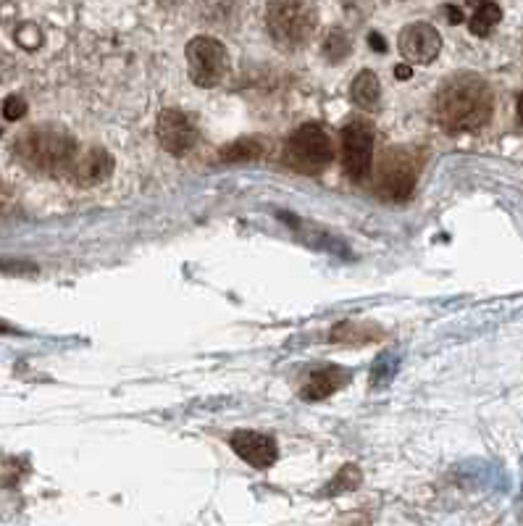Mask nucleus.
I'll list each match as a JSON object with an SVG mask.
<instances>
[{"mask_svg": "<svg viewBox=\"0 0 523 526\" xmlns=\"http://www.w3.org/2000/svg\"><path fill=\"white\" fill-rule=\"evenodd\" d=\"M495 111V93L484 77L460 72L447 77L434 98V116L447 132H476L487 127Z\"/></svg>", "mask_w": 523, "mask_h": 526, "instance_id": "1", "label": "nucleus"}, {"mask_svg": "<svg viewBox=\"0 0 523 526\" xmlns=\"http://www.w3.org/2000/svg\"><path fill=\"white\" fill-rule=\"evenodd\" d=\"M16 158L32 171L56 174L71 171L79 156L77 140L56 127H37L24 132L14 143Z\"/></svg>", "mask_w": 523, "mask_h": 526, "instance_id": "2", "label": "nucleus"}, {"mask_svg": "<svg viewBox=\"0 0 523 526\" xmlns=\"http://www.w3.org/2000/svg\"><path fill=\"white\" fill-rule=\"evenodd\" d=\"M319 16L305 0H271L266 8L269 35L282 50H300L316 32Z\"/></svg>", "mask_w": 523, "mask_h": 526, "instance_id": "3", "label": "nucleus"}, {"mask_svg": "<svg viewBox=\"0 0 523 526\" xmlns=\"http://www.w3.org/2000/svg\"><path fill=\"white\" fill-rule=\"evenodd\" d=\"M418 169H421V161L408 148L384 150L374 179L376 195L382 200H389V203H405V200H410V195L416 190Z\"/></svg>", "mask_w": 523, "mask_h": 526, "instance_id": "4", "label": "nucleus"}, {"mask_svg": "<svg viewBox=\"0 0 523 526\" xmlns=\"http://www.w3.org/2000/svg\"><path fill=\"white\" fill-rule=\"evenodd\" d=\"M287 164L303 174H321L332 164L334 145L332 137L321 127L319 121H308L295 129V135L287 143Z\"/></svg>", "mask_w": 523, "mask_h": 526, "instance_id": "5", "label": "nucleus"}, {"mask_svg": "<svg viewBox=\"0 0 523 526\" xmlns=\"http://www.w3.org/2000/svg\"><path fill=\"white\" fill-rule=\"evenodd\" d=\"M184 56H187L192 82L198 87H208V90L219 87L227 79L229 66H232L224 43L208 35L192 37L187 43V50H184Z\"/></svg>", "mask_w": 523, "mask_h": 526, "instance_id": "6", "label": "nucleus"}, {"mask_svg": "<svg viewBox=\"0 0 523 526\" xmlns=\"http://www.w3.org/2000/svg\"><path fill=\"white\" fill-rule=\"evenodd\" d=\"M374 161V127L366 119L347 121L342 129V166L353 182H363L371 174Z\"/></svg>", "mask_w": 523, "mask_h": 526, "instance_id": "7", "label": "nucleus"}, {"mask_svg": "<svg viewBox=\"0 0 523 526\" xmlns=\"http://www.w3.org/2000/svg\"><path fill=\"white\" fill-rule=\"evenodd\" d=\"M158 143L171 156H184L198 143V129L192 119L179 108H163L156 124Z\"/></svg>", "mask_w": 523, "mask_h": 526, "instance_id": "8", "label": "nucleus"}, {"mask_svg": "<svg viewBox=\"0 0 523 526\" xmlns=\"http://www.w3.org/2000/svg\"><path fill=\"white\" fill-rule=\"evenodd\" d=\"M397 45H400V53L408 58L410 64H432L434 58L439 56L442 50V35L432 24L426 22H416L408 24V27L400 32L397 37Z\"/></svg>", "mask_w": 523, "mask_h": 526, "instance_id": "9", "label": "nucleus"}, {"mask_svg": "<svg viewBox=\"0 0 523 526\" xmlns=\"http://www.w3.org/2000/svg\"><path fill=\"white\" fill-rule=\"evenodd\" d=\"M232 450L240 455L242 461L250 463L253 469H271L279 458L276 440L261 432H234L229 440Z\"/></svg>", "mask_w": 523, "mask_h": 526, "instance_id": "10", "label": "nucleus"}, {"mask_svg": "<svg viewBox=\"0 0 523 526\" xmlns=\"http://www.w3.org/2000/svg\"><path fill=\"white\" fill-rule=\"evenodd\" d=\"M114 171V156L103 148H90V150H79L77 161L71 166V177L74 182L82 187H92L106 182Z\"/></svg>", "mask_w": 523, "mask_h": 526, "instance_id": "11", "label": "nucleus"}, {"mask_svg": "<svg viewBox=\"0 0 523 526\" xmlns=\"http://www.w3.org/2000/svg\"><path fill=\"white\" fill-rule=\"evenodd\" d=\"M347 382H350V371L340 369V366H324V369H316L308 374L300 395L305 400H324L329 395H334Z\"/></svg>", "mask_w": 523, "mask_h": 526, "instance_id": "12", "label": "nucleus"}, {"mask_svg": "<svg viewBox=\"0 0 523 526\" xmlns=\"http://www.w3.org/2000/svg\"><path fill=\"white\" fill-rule=\"evenodd\" d=\"M350 98L358 108H366V111H374L382 100V85H379V77H376L371 69H363L358 77L353 79L350 85Z\"/></svg>", "mask_w": 523, "mask_h": 526, "instance_id": "13", "label": "nucleus"}, {"mask_svg": "<svg viewBox=\"0 0 523 526\" xmlns=\"http://www.w3.org/2000/svg\"><path fill=\"white\" fill-rule=\"evenodd\" d=\"M266 153V143L258 137H240L234 143L224 145L219 153V158L224 164H245V161H255Z\"/></svg>", "mask_w": 523, "mask_h": 526, "instance_id": "14", "label": "nucleus"}, {"mask_svg": "<svg viewBox=\"0 0 523 526\" xmlns=\"http://www.w3.org/2000/svg\"><path fill=\"white\" fill-rule=\"evenodd\" d=\"M382 332L371 324L363 321H342L337 324L332 332V342H353V345H363V342H374V337H379Z\"/></svg>", "mask_w": 523, "mask_h": 526, "instance_id": "15", "label": "nucleus"}, {"mask_svg": "<svg viewBox=\"0 0 523 526\" xmlns=\"http://www.w3.org/2000/svg\"><path fill=\"white\" fill-rule=\"evenodd\" d=\"M502 19V11L497 3H492V0H484V3H479L474 11V19H471V32H474L476 37H487L492 29L500 24Z\"/></svg>", "mask_w": 523, "mask_h": 526, "instance_id": "16", "label": "nucleus"}, {"mask_svg": "<svg viewBox=\"0 0 523 526\" xmlns=\"http://www.w3.org/2000/svg\"><path fill=\"white\" fill-rule=\"evenodd\" d=\"M361 482H363L361 469H358L355 463H347V466H342L340 469V474L326 484V495H342V492L361 487Z\"/></svg>", "mask_w": 523, "mask_h": 526, "instance_id": "17", "label": "nucleus"}, {"mask_svg": "<svg viewBox=\"0 0 523 526\" xmlns=\"http://www.w3.org/2000/svg\"><path fill=\"white\" fill-rule=\"evenodd\" d=\"M242 0H200V11H203L211 22L224 24L240 11Z\"/></svg>", "mask_w": 523, "mask_h": 526, "instance_id": "18", "label": "nucleus"}, {"mask_svg": "<svg viewBox=\"0 0 523 526\" xmlns=\"http://www.w3.org/2000/svg\"><path fill=\"white\" fill-rule=\"evenodd\" d=\"M350 50H353V45H350V40L345 37V32H340V29L329 32V37H326V45H324V53L332 64H342V61L350 56Z\"/></svg>", "mask_w": 523, "mask_h": 526, "instance_id": "19", "label": "nucleus"}, {"mask_svg": "<svg viewBox=\"0 0 523 526\" xmlns=\"http://www.w3.org/2000/svg\"><path fill=\"white\" fill-rule=\"evenodd\" d=\"M24 114H27V100L19 98V95H11V98H6V103H3V116H6L8 121L22 119Z\"/></svg>", "mask_w": 523, "mask_h": 526, "instance_id": "20", "label": "nucleus"}, {"mask_svg": "<svg viewBox=\"0 0 523 526\" xmlns=\"http://www.w3.org/2000/svg\"><path fill=\"white\" fill-rule=\"evenodd\" d=\"M16 40H19V45H24V48H37V45L43 43V35H40V29L35 27V24H24L19 32H16Z\"/></svg>", "mask_w": 523, "mask_h": 526, "instance_id": "21", "label": "nucleus"}, {"mask_svg": "<svg viewBox=\"0 0 523 526\" xmlns=\"http://www.w3.org/2000/svg\"><path fill=\"white\" fill-rule=\"evenodd\" d=\"M0 271H6V274H35L37 266L27 261H0Z\"/></svg>", "mask_w": 523, "mask_h": 526, "instance_id": "22", "label": "nucleus"}, {"mask_svg": "<svg viewBox=\"0 0 523 526\" xmlns=\"http://www.w3.org/2000/svg\"><path fill=\"white\" fill-rule=\"evenodd\" d=\"M368 43L374 45V50H379V53H384V50H387V43H384V37L376 35V32H371V35H368Z\"/></svg>", "mask_w": 523, "mask_h": 526, "instance_id": "23", "label": "nucleus"}, {"mask_svg": "<svg viewBox=\"0 0 523 526\" xmlns=\"http://www.w3.org/2000/svg\"><path fill=\"white\" fill-rule=\"evenodd\" d=\"M445 14H447V19H450V22H453V24L463 22V14H460V8L447 6V8H445Z\"/></svg>", "mask_w": 523, "mask_h": 526, "instance_id": "24", "label": "nucleus"}, {"mask_svg": "<svg viewBox=\"0 0 523 526\" xmlns=\"http://www.w3.org/2000/svg\"><path fill=\"white\" fill-rule=\"evenodd\" d=\"M397 79H408L410 74H413V69H410V66H397Z\"/></svg>", "mask_w": 523, "mask_h": 526, "instance_id": "25", "label": "nucleus"}, {"mask_svg": "<svg viewBox=\"0 0 523 526\" xmlns=\"http://www.w3.org/2000/svg\"><path fill=\"white\" fill-rule=\"evenodd\" d=\"M16 329L11 327V324H6V321H0V335H14Z\"/></svg>", "mask_w": 523, "mask_h": 526, "instance_id": "26", "label": "nucleus"}, {"mask_svg": "<svg viewBox=\"0 0 523 526\" xmlns=\"http://www.w3.org/2000/svg\"><path fill=\"white\" fill-rule=\"evenodd\" d=\"M516 111H518V121H521V127H523V95H521V98H518Z\"/></svg>", "mask_w": 523, "mask_h": 526, "instance_id": "27", "label": "nucleus"}, {"mask_svg": "<svg viewBox=\"0 0 523 526\" xmlns=\"http://www.w3.org/2000/svg\"><path fill=\"white\" fill-rule=\"evenodd\" d=\"M466 3H468V6H479V3H484V0H466Z\"/></svg>", "mask_w": 523, "mask_h": 526, "instance_id": "28", "label": "nucleus"}]
</instances>
